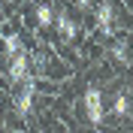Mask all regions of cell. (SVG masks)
Returning a JSON list of instances; mask_svg holds the SVG:
<instances>
[{"label":"cell","instance_id":"11","mask_svg":"<svg viewBox=\"0 0 133 133\" xmlns=\"http://www.w3.org/2000/svg\"><path fill=\"white\" fill-rule=\"evenodd\" d=\"M3 3H15V0H3Z\"/></svg>","mask_w":133,"mask_h":133},{"label":"cell","instance_id":"5","mask_svg":"<svg viewBox=\"0 0 133 133\" xmlns=\"http://www.w3.org/2000/svg\"><path fill=\"white\" fill-rule=\"evenodd\" d=\"M55 27H58V36L64 42H73L76 36H79V24H76L73 18L66 15V12H61V15H55Z\"/></svg>","mask_w":133,"mask_h":133},{"label":"cell","instance_id":"8","mask_svg":"<svg viewBox=\"0 0 133 133\" xmlns=\"http://www.w3.org/2000/svg\"><path fill=\"white\" fill-rule=\"evenodd\" d=\"M127 112H130V100H127V94H115V100H112V115L124 118Z\"/></svg>","mask_w":133,"mask_h":133},{"label":"cell","instance_id":"10","mask_svg":"<svg viewBox=\"0 0 133 133\" xmlns=\"http://www.w3.org/2000/svg\"><path fill=\"white\" fill-rule=\"evenodd\" d=\"M79 9H94V0H73Z\"/></svg>","mask_w":133,"mask_h":133},{"label":"cell","instance_id":"7","mask_svg":"<svg viewBox=\"0 0 133 133\" xmlns=\"http://www.w3.org/2000/svg\"><path fill=\"white\" fill-rule=\"evenodd\" d=\"M109 55H112L118 64H127V61H130V45H127V39H118L115 45L109 49Z\"/></svg>","mask_w":133,"mask_h":133},{"label":"cell","instance_id":"2","mask_svg":"<svg viewBox=\"0 0 133 133\" xmlns=\"http://www.w3.org/2000/svg\"><path fill=\"white\" fill-rule=\"evenodd\" d=\"M82 103H85V115H88V121H91V124H103V91L91 85V88L85 91Z\"/></svg>","mask_w":133,"mask_h":133},{"label":"cell","instance_id":"9","mask_svg":"<svg viewBox=\"0 0 133 133\" xmlns=\"http://www.w3.org/2000/svg\"><path fill=\"white\" fill-rule=\"evenodd\" d=\"M3 45H6V55H18V51H24V49H21V36H18V33H3Z\"/></svg>","mask_w":133,"mask_h":133},{"label":"cell","instance_id":"4","mask_svg":"<svg viewBox=\"0 0 133 133\" xmlns=\"http://www.w3.org/2000/svg\"><path fill=\"white\" fill-rule=\"evenodd\" d=\"M27 76H30V61H27V55L24 51L9 55V79H12V82H24Z\"/></svg>","mask_w":133,"mask_h":133},{"label":"cell","instance_id":"6","mask_svg":"<svg viewBox=\"0 0 133 133\" xmlns=\"http://www.w3.org/2000/svg\"><path fill=\"white\" fill-rule=\"evenodd\" d=\"M33 15H36V24H39V27H51V24H55V9H51L49 3H39Z\"/></svg>","mask_w":133,"mask_h":133},{"label":"cell","instance_id":"3","mask_svg":"<svg viewBox=\"0 0 133 133\" xmlns=\"http://www.w3.org/2000/svg\"><path fill=\"white\" fill-rule=\"evenodd\" d=\"M94 21H97V27L103 33H112V27H115V6L112 3H97L94 6Z\"/></svg>","mask_w":133,"mask_h":133},{"label":"cell","instance_id":"1","mask_svg":"<svg viewBox=\"0 0 133 133\" xmlns=\"http://www.w3.org/2000/svg\"><path fill=\"white\" fill-rule=\"evenodd\" d=\"M18 85H21V91H18V97H15V115L27 118L30 109H33V100H36V82L27 76L24 82H18Z\"/></svg>","mask_w":133,"mask_h":133}]
</instances>
